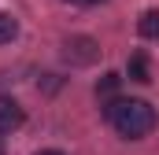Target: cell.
Listing matches in <instances>:
<instances>
[{"label":"cell","mask_w":159,"mask_h":155,"mask_svg":"<svg viewBox=\"0 0 159 155\" xmlns=\"http://www.w3.org/2000/svg\"><path fill=\"white\" fill-rule=\"evenodd\" d=\"M63 59L70 67H93L100 59V44L93 37H67L63 41Z\"/></svg>","instance_id":"obj_2"},{"label":"cell","mask_w":159,"mask_h":155,"mask_svg":"<svg viewBox=\"0 0 159 155\" xmlns=\"http://www.w3.org/2000/svg\"><path fill=\"white\" fill-rule=\"evenodd\" d=\"M0 155H7V152H4V137H0Z\"/></svg>","instance_id":"obj_10"},{"label":"cell","mask_w":159,"mask_h":155,"mask_svg":"<svg viewBox=\"0 0 159 155\" xmlns=\"http://www.w3.org/2000/svg\"><path fill=\"white\" fill-rule=\"evenodd\" d=\"M15 37H19V19L7 15V11H0V44H11Z\"/></svg>","instance_id":"obj_5"},{"label":"cell","mask_w":159,"mask_h":155,"mask_svg":"<svg viewBox=\"0 0 159 155\" xmlns=\"http://www.w3.org/2000/svg\"><path fill=\"white\" fill-rule=\"evenodd\" d=\"M129 78H133V81H152V78H148V63H144V55H133V59H129Z\"/></svg>","instance_id":"obj_7"},{"label":"cell","mask_w":159,"mask_h":155,"mask_svg":"<svg viewBox=\"0 0 159 155\" xmlns=\"http://www.w3.org/2000/svg\"><path fill=\"white\" fill-rule=\"evenodd\" d=\"M22 122H26V111H22L15 100H0V137H4V133H15Z\"/></svg>","instance_id":"obj_3"},{"label":"cell","mask_w":159,"mask_h":155,"mask_svg":"<svg viewBox=\"0 0 159 155\" xmlns=\"http://www.w3.org/2000/svg\"><path fill=\"white\" fill-rule=\"evenodd\" d=\"M67 4H81V7H89V4H104V0H67Z\"/></svg>","instance_id":"obj_8"},{"label":"cell","mask_w":159,"mask_h":155,"mask_svg":"<svg viewBox=\"0 0 159 155\" xmlns=\"http://www.w3.org/2000/svg\"><path fill=\"white\" fill-rule=\"evenodd\" d=\"M104 118H107V126H111L119 137H126V140H141V137H148V133L156 129V107H152L148 100H133V96H115V100H107Z\"/></svg>","instance_id":"obj_1"},{"label":"cell","mask_w":159,"mask_h":155,"mask_svg":"<svg viewBox=\"0 0 159 155\" xmlns=\"http://www.w3.org/2000/svg\"><path fill=\"white\" fill-rule=\"evenodd\" d=\"M119 74H104V81L96 85V96H104V100H115V92H119Z\"/></svg>","instance_id":"obj_6"},{"label":"cell","mask_w":159,"mask_h":155,"mask_svg":"<svg viewBox=\"0 0 159 155\" xmlns=\"http://www.w3.org/2000/svg\"><path fill=\"white\" fill-rule=\"evenodd\" d=\"M37 155H63V152H56V148H44V152H37Z\"/></svg>","instance_id":"obj_9"},{"label":"cell","mask_w":159,"mask_h":155,"mask_svg":"<svg viewBox=\"0 0 159 155\" xmlns=\"http://www.w3.org/2000/svg\"><path fill=\"white\" fill-rule=\"evenodd\" d=\"M137 30H141L144 41H159V11H144L141 22H137Z\"/></svg>","instance_id":"obj_4"}]
</instances>
